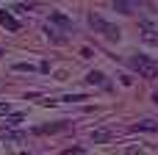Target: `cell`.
I'll return each mask as SVG.
<instances>
[{
  "label": "cell",
  "mask_w": 158,
  "mask_h": 155,
  "mask_svg": "<svg viewBox=\"0 0 158 155\" xmlns=\"http://www.w3.org/2000/svg\"><path fill=\"white\" fill-rule=\"evenodd\" d=\"M128 64H131V69H136L142 78H150V80H153V78L158 75V64L150 58V55H133Z\"/></svg>",
  "instance_id": "cell-1"
},
{
  "label": "cell",
  "mask_w": 158,
  "mask_h": 155,
  "mask_svg": "<svg viewBox=\"0 0 158 155\" xmlns=\"http://www.w3.org/2000/svg\"><path fill=\"white\" fill-rule=\"evenodd\" d=\"M89 25H92L94 31H100V33H103L106 39H114V42H117V39L122 36V31H119L117 25H111V22H106V19H100L97 14H89Z\"/></svg>",
  "instance_id": "cell-2"
},
{
  "label": "cell",
  "mask_w": 158,
  "mask_h": 155,
  "mask_svg": "<svg viewBox=\"0 0 158 155\" xmlns=\"http://www.w3.org/2000/svg\"><path fill=\"white\" fill-rule=\"evenodd\" d=\"M142 39L147 42V44H153V47H158V25L156 22H142Z\"/></svg>",
  "instance_id": "cell-3"
},
{
  "label": "cell",
  "mask_w": 158,
  "mask_h": 155,
  "mask_svg": "<svg viewBox=\"0 0 158 155\" xmlns=\"http://www.w3.org/2000/svg\"><path fill=\"white\" fill-rule=\"evenodd\" d=\"M0 141H11V144H22V141H25V133H22V130H11V128L0 125Z\"/></svg>",
  "instance_id": "cell-4"
},
{
  "label": "cell",
  "mask_w": 158,
  "mask_h": 155,
  "mask_svg": "<svg viewBox=\"0 0 158 155\" xmlns=\"http://www.w3.org/2000/svg\"><path fill=\"white\" fill-rule=\"evenodd\" d=\"M0 28H6V31H19V22L6 11V8H0Z\"/></svg>",
  "instance_id": "cell-5"
},
{
  "label": "cell",
  "mask_w": 158,
  "mask_h": 155,
  "mask_svg": "<svg viewBox=\"0 0 158 155\" xmlns=\"http://www.w3.org/2000/svg\"><path fill=\"white\" fill-rule=\"evenodd\" d=\"M131 130H136V133H156L158 122H156V119H142V122H136Z\"/></svg>",
  "instance_id": "cell-6"
},
{
  "label": "cell",
  "mask_w": 158,
  "mask_h": 155,
  "mask_svg": "<svg viewBox=\"0 0 158 155\" xmlns=\"http://www.w3.org/2000/svg\"><path fill=\"white\" fill-rule=\"evenodd\" d=\"M108 139H114V130H111V128L92 130V141H94V144H103V141H108Z\"/></svg>",
  "instance_id": "cell-7"
},
{
  "label": "cell",
  "mask_w": 158,
  "mask_h": 155,
  "mask_svg": "<svg viewBox=\"0 0 158 155\" xmlns=\"http://www.w3.org/2000/svg\"><path fill=\"white\" fill-rule=\"evenodd\" d=\"M86 80H89L92 86H103V89H108V80H106V75H103V72H89V75H86Z\"/></svg>",
  "instance_id": "cell-8"
},
{
  "label": "cell",
  "mask_w": 158,
  "mask_h": 155,
  "mask_svg": "<svg viewBox=\"0 0 158 155\" xmlns=\"http://www.w3.org/2000/svg\"><path fill=\"white\" fill-rule=\"evenodd\" d=\"M50 22H56V25H61V28H72V19L64 17L61 11H53V14H50Z\"/></svg>",
  "instance_id": "cell-9"
},
{
  "label": "cell",
  "mask_w": 158,
  "mask_h": 155,
  "mask_svg": "<svg viewBox=\"0 0 158 155\" xmlns=\"http://www.w3.org/2000/svg\"><path fill=\"white\" fill-rule=\"evenodd\" d=\"M64 128H67V122H58V125H39L36 133H58V130H64Z\"/></svg>",
  "instance_id": "cell-10"
},
{
  "label": "cell",
  "mask_w": 158,
  "mask_h": 155,
  "mask_svg": "<svg viewBox=\"0 0 158 155\" xmlns=\"http://www.w3.org/2000/svg\"><path fill=\"white\" fill-rule=\"evenodd\" d=\"M114 11H122V14H133V11H136V6H133V3H122V0H119V3H114Z\"/></svg>",
  "instance_id": "cell-11"
},
{
  "label": "cell",
  "mask_w": 158,
  "mask_h": 155,
  "mask_svg": "<svg viewBox=\"0 0 158 155\" xmlns=\"http://www.w3.org/2000/svg\"><path fill=\"white\" fill-rule=\"evenodd\" d=\"M33 3H14V11H31Z\"/></svg>",
  "instance_id": "cell-12"
},
{
  "label": "cell",
  "mask_w": 158,
  "mask_h": 155,
  "mask_svg": "<svg viewBox=\"0 0 158 155\" xmlns=\"http://www.w3.org/2000/svg\"><path fill=\"white\" fill-rule=\"evenodd\" d=\"M64 155H86L83 147H72V150H64Z\"/></svg>",
  "instance_id": "cell-13"
},
{
  "label": "cell",
  "mask_w": 158,
  "mask_h": 155,
  "mask_svg": "<svg viewBox=\"0 0 158 155\" xmlns=\"http://www.w3.org/2000/svg\"><path fill=\"white\" fill-rule=\"evenodd\" d=\"M6 122H8V125H19V122H22V114H11Z\"/></svg>",
  "instance_id": "cell-14"
},
{
  "label": "cell",
  "mask_w": 158,
  "mask_h": 155,
  "mask_svg": "<svg viewBox=\"0 0 158 155\" xmlns=\"http://www.w3.org/2000/svg\"><path fill=\"white\" fill-rule=\"evenodd\" d=\"M83 100V94H69V97H64V103H81Z\"/></svg>",
  "instance_id": "cell-15"
},
{
  "label": "cell",
  "mask_w": 158,
  "mask_h": 155,
  "mask_svg": "<svg viewBox=\"0 0 158 155\" xmlns=\"http://www.w3.org/2000/svg\"><path fill=\"white\" fill-rule=\"evenodd\" d=\"M8 111H11V105H8V103H0V116H3V114L8 116Z\"/></svg>",
  "instance_id": "cell-16"
},
{
  "label": "cell",
  "mask_w": 158,
  "mask_h": 155,
  "mask_svg": "<svg viewBox=\"0 0 158 155\" xmlns=\"http://www.w3.org/2000/svg\"><path fill=\"white\" fill-rule=\"evenodd\" d=\"M153 100H156V103H158V89H156V92H153Z\"/></svg>",
  "instance_id": "cell-17"
}]
</instances>
